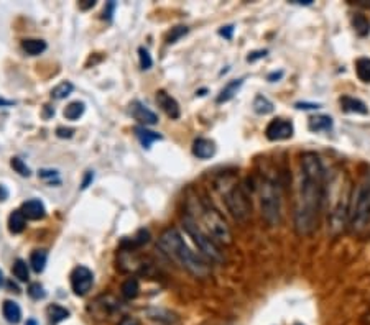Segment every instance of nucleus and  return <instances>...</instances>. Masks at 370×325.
<instances>
[{
	"instance_id": "1",
	"label": "nucleus",
	"mask_w": 370,
	"mask_h": 325,
	"mask_svg": "<svg viewBox=\"0 0 370 325\" xmlns=\"http://www.w3.org/2000/svg\"><path fill=\"white\" fill-rule=\"evenodd\" d=\"M326 170L321 158L311 151L303 153L295 202V228L298 235L308 237L318 228L326 194Z\"/></svg>"
},
{
	"instance_id": "2",
	"label": "nucleus",
	"mask_w": 370,
	"mask_h": 325,
	"mask_svg": "<svg viewBox=\"0 0 370 325\" xmlns=\"http://www.w3.org/2000/svg\"><path fill=\"white\" fill-rule=\"evenodd\" d=\"M158 248L163 252V255L175 261L176 265L183 268L187 273H191L196 278H206L209 274V268L202 258L191 250L185 242V238L176 228H166L158 237Z\"/></svg>"
},
{
	"instance_id": "3",
	"label": "nucleus",
	"mask_w": 370,
	"mask_h": 325,
	"mask_svg": "<svg viewBox=\"0 0 370 325\" xmlns=\"http://www.w3.org/2000/svg\"><path fill=\"white\" fill-rule=\"evenodd\" d=\"M351 181L344 171L334 172L333 179L326 181V194L324 199H329L328 222L329 230L334 237L339 235L347 225L349 220V206H351Z\"/></svg>"
},
{
	"instance_id": "4",
	"label": "nucleus",
	"mask_w": 370,
	"mask_h": 325,
	"mask_svg": "<svg viewBox=\"0 0 370 325\" xmlns=\"http://www.w3.org/2000/svg\"><path fill=\"white\" fill-rule=\"evenodd\" d=\"M370 223V172L352 189L347 225L354 233H362Z\"/></svg>"
},
{
	"instance_id": "5",
	"label": "nucleus",
	"mask_w": 370,
	"mask_h": 325,
	"mask_svg": "<svg viewBox=\"0 0 370 325\" xmlns=\"http://www.w3.org/2000/svg\"><path fill=\"white\" fill-rule=\"evenodd\" d=\"M192 215V214H191ZM195 217V215H192ZM197 223L202 227L207 235L214 240L217 245H231L232 243V232L229 225H227L224 217L217 212L212 204L200 199L197 201V217H195Z\"/></svg>"
},
{
	"instance_id": "6",
	"label": "nucleus",
	"mask_w": 370,
	"mask_h": 325,
	"mask_svg": "<svg viewBox=\"0 0 370 325\" xmlns=\"http://www.w3.org/2000/svg\"><path fill=\"white\" fill-rule=\"evenodd\" d=\"M258 197H260L262 217L268 225L277 227L282 222V194L280 187L268 177L258 182Z\"/></svg>"
},
{
	"instance_id": "7",
	"label": "nucleus",
	"mask_w": 370,
	"mask_h": 325,
	"mask_svg": "<svg viewBox=\"0 0 370 325\" xmlns=\"http://www.w3.org/2000/svg\"><path fill=\"white\" fill-rule=\"evenodd\" d=\"M183 227L187 235L192 238V242L196 243V247L200 248L202 255H204L207 260L211 261H224V255H222L221 247L212 240V238L207 235V233L202 230V227L197 223V220L191 214L183 215Z\"/></svg>"
},
{
	"instance_id": "8",
	"label": "nucleus",
	"mask_w": 370,
	"mask_h": 325,
	"mask_svg": "<svg viewBox=\"0 0 370 325\" xmlns=\"http://www.w3.org/2000/svg\"><path fill=\"white\" fill-rule=\"evenodd\" d=\"M222 196H224L227 211L231 212V215L234 217L236 222L245 223L250 218L252 202L244 186L236 182V184L227 187L226 192H222Z\"/></svg>"
},
{
	"instance_id": "9",
	"label": "nucleus",
	"mask_w": 370,
	"mask_h": 325,
	"mask_svg": "<svg viewBox=\"0 0 370 325\" xmlns=\"http://www.w3.org/2000/svg\"><path fill=\"white\" fill-rule=\"evenodd\" d=\"M94 284V274L89 268L86 266H78L74 268L73 273H71V289L76 296L83 297L88 294L91 289H93Z\"/></svg>"
},
{
	"instance_id": "10",
	"label": "nucleus",
	"mask_w": 370,
	"mask_h": 325,
	"mask_svg": "<svg viewBox=\"0 0 370 325\" xmlns=\"http://www.w3.org/2000/svg\"><path fill=\"white\" fill-rule=\"evenodd\" d=\"M295 134V126L287 119H273L265 129V136L270 141H283L291 138Z\"/></svg>"
},
{
	"instance_id": "11",
	"label": "nucleus",
	"mask_w": 370,
	"mask_h": 325,
	"mask_svg": "<svg viewBox=\"0 0 370 325\" xmlns=\"http://www.w3.org/2000/svg\"><path fill=\"white\" fill-rule=\"evenodd\" d=\"M130 115L134 119L141 124V126H149V125H156L158 124V115L155 114L154 110H150L146 105H144L139 100H134L129 107Z\"/></svg>"
},
{
	"instance_id": "12",
	"label": "nucleus",
	"mask_w": 370,
	"mask_h": 325,
	"mask_svg": "<svg viewBox=\"0 0 370 325\" xmlns=\"http://www.w3.org/2000/svg\"><path fill=\"white\" fill-rule=\"evenodd\" d=\"M156 102H158L161 110H163L171 120L180 119V115H181L180 104L176 102V99L171 98L166 90H158V93H156Z\"/></svg>"
},
{
	"instance_id": "13",
	"label": "nucleus",
	"mask_w": 370,
	"mask_h": 325,
	"mask_svg": "<svg viewBox=\"0 0 370 325\" xmlns=\"http://www.w3.org/2000/svg\"><path fill=\"white\" fill-rule=\"evenodd\" d=\"M22 214L25 215L27 220H42L47 215V209H45V204L40 199H30L27 202H23L22 206Z\"/></svg>"
},
{
	"instance_id": "14",
	"label": "nucleus",
	"mask_w": 370,
	"mask_h": 325,
	"mask_svg": "<svg viewBox=\"0 0 370 325\" xmlns=\"http://www.w3.org/2000/svg\"><path fill=\"white\" fill-rule=\"evenodd\" d=\"M216 143L209 138H197L192 143V155L200 160H209L216 155Z\"/></svg>"
},
{
	"instance_id": "15",
	"label": "nucleus",
	"mask_w": 370,
	"mask_h": 325,
	"mask_svg": "<svg viewBox=\"0 0 370 325\" xmlns=\"http://www.w3.org/2000/svg\"><path fill=\"white\" fill-rule=\"evenodd\" d=\"M242 85H244V78H239V79H232L227 83L224 88L221 89V93L217 94L216 98V102L217 104H226L229 102V100H232L237 95V93H239Z\"/></svg>"
},
{
	"instance_id": "16",
	"label": "nucleus",
	"mask_w": 370,
	"mask_h": 325,
	"mask_svg": "<svg viewBox=\"0 0 370 325\" xmlns=\"http://www.w3.org/2000/svg\"><path fill=\"white\" fill-rule=\"evenodd\" d=\"M339 104H341V109L344 112H347V114H361V115L369 114L367 105L364 104L361 99L351 98V95H342V98L339 99Z\"/></svg>"
},
{
	"instance_id": "17",
	"label": "nucleus",
	"mask_w": 370,
	"mask_h": 325,
	"mask_svg": "<svg viewBox=\"0 0 370 325\" xmlns=\"http://www.w3.org/2000/svg\"><path fill=\"white\" fill-rule=\"evenodd\" d=\"M333 119L329 115H314L308 120V129L309 131H313V134L333 130Z\"/></svg>"
},
{
	"instance_id": "18",
	"label": "nucleus",
	"mask_w": 370,
	"mask_h": 325,
	"mask_svg": "<svg viewBox=\"0 0 370 325\" xmlns=\"http://www.w3.org/2000/svg\"><path fill=\"white\" fill-rule=\"evenodd\" d=\"M2 316L8 324H20V321H22V309H20L17 302L5 301L2 304Z\"/></svg>"
},
{
	"instance_id": "19",
	"label": "nucleus",
	"mask_w": 370,
	"mask_h": 325,
	"mask_svg": "<svg viewBox=\"0 0 370 325\" xmlns=\"http://www.w3.org/2000/svg\"><path fill=\"white\" fill-rule=\"evenodd\" d=\"M134 134L137 138H139V141L141 143V146H144V148H150L151 143H154V141H158L163 138V136H161L160 134H156V131H151L146 129V126H135L134 129Z\"/></svg>"
},
{
	"instance_id": "20",
	"label": "nucleus",
	"mask_w": 370,
	"mask_h": 325,
	"mask_svg": "<svg viewBox=\"0 0 370 325\" xmlns=\"http://www.w3.org/2000/svg\"><path fill=\"white\" fill-rule=\"evenodd\" d=\"M25 227H27V218L22 214V211H13L12 214L8 217V230L10 233H13V235H18V233H22L25 230Z\"/></svg>"
},
{
	"instance_id": "21",
	"label": "nucleus",
	"mask_w": 370,
	"mask_h": 325,
	"mask_svg": "<svg viewBox=\"0 0 370 325\" xmlns=\"http://www.w3.org/2000/svg\"><path fill=\"white\" fill-rule=\"evenodd\" d=\"M252 107H253V112H255V114H258V115H268V114H272L273 110H275V105H273L272 100L265 98V95H262V94L255 95Z\"/></svg>"
},
{
	"instance_id": "22",
	"label": "nucleus",
	"mask_w": 370,
	"mask_h": 325,
	"mask_svg": "<svg viewBox=\"0 0 370 325\" xmlns=\"http://www.w3.org/2000/svg\"><path fill=\"white\" fill-rule=\"evenodd\" d=\"M22 48H23V52L30 54V56H38V54H42L48 47H47V43L43 42V40L28 38V40H23V42H22Z\"/></svg>"
},
{
	"instance_id": "23",
	"label": "nucleus",
	"mask_w": 370,
	"mask_h": 325,
	"mask_svg": "<svg viewBox=\"0 0 370 325\" xmlns=\"http://www.w3.org/2000/svg\"><path fill=\"white\" fill-rule=\"evenodd\" d=\"M48 261V252L47 250H35L32 255H30V266L35 273H43L45 266H47Z\"/></svg>"
},
{
	"instance_id": "24",
	"label": "nucleus",
	"mask_w": 370,
	"mask_h": 325,
	"mask_svg": "<svg viewBox=\"0 0 370 325\" xmlns=\"http://www.w3.org/2000/svg\"><path fill=\"white\" fill-rule=\"evenodd\" d=\"M120 292H122V296H124V299H127V301H132V299H135L140 292L139 279L134 278V276L127 279V281H124L122 288H120Z\"/></svg>"
},
{
	"instance_id": "25",
	"label": "nucleus",
	"mask_w": 370,
	"mask_h": 325,
	"mask_svg": "<svg viewBox=\"0 0 370 325\" xmlns=\"http://www.w3.org/2000/svg\"><path fill=\"white\" fill-rule=\"evenodd\" d=\"M47 314H48L50 321H52V324H54V325L66 321V319L71 316L68 309L63 307V306H59V304H52V306H48Z\"/></svg>"
},
{
	"instance_id": "26",
	"label": "nucleus",
	"mask_w": 370,
	"mask_h": 325,
	"mask_svg": "<svg viewBox=\"0 0 370 325\" xmlns=\"http://www.w3.org/2000/svg\"><path fill=\"white\" fill-rule=\"evenodd\" d=\"M86 110V105L84 102H79V100H76V102H71L68 107L64 109V119L66 120H79L81 117H83Z\"/></svg>"
},
{
	"instance_id": "27",
	"label": "nucleus",
	"mask_w": 370,
	"mask_h": 325,
	"mask_svg": "<svg viewBox=\"0 0 370 325\" xmlns=\"http://www.w3.org/2000/svg\"><path fill=\"white\" fill-rule=\"evenodd\" d=\"M356 74L362 83H370V58H359L356 61Z\"/></svg>"
},
{
	"instance_id": "28",
	"label": "nucleus",
	"mask_w": 370,
	"mask_h": 325,
	"mask_svg": "<svg viewBox=\"0 0 370 325\" xmlns=\"http://www.w3.org/2000/svg\"><path fill=\"white\" fill-rule=\"evenodd\" d=\"M12 273H13V276L17 278L20 283H27L28 279H30L28 265L22 260V258H18V260H15L13 268H12Z\"/></svg>"
},
{
	"instance_id": "29",
	"label": "nucleus",
	"mask_w": 370,
	"mask_h": 325,
	"mask_svg": "<svg viewBox=\"0 0 370 325\" xmlns=\"http://www.w3.org/2000/svg\"><path fill=\"white\" fill-rule=\"evenodd\" d=\"M352 25H354V30H356L357 35H361V37H366V35L370 33V22L366 18V15L362 13L354 15Z\"/></svg>"
},
{
	"instance_id": "30",
	"label": "nucleus",
	"mask_w": 370,
	"mask_h": 325,
	"mask_svg": "<svg viewBox=\"0 0 370 325\" xmlns=\"http://www.w3.org/2000/svg\"><path fill=\"white\" fill-rule=\"evenodd\" d=\"M73 90H74V85L71 84L69 81H64V83L58 84L57 88L52 90V98L57 99V100H62V99L68 98V95L73 93Z\"/></svg>"
},
{
	"instance_id": "31",
	"label": "nucleus",
	"mask_w": 370,
	"mask_h": 325,
	"mask_svg": "<svg viewBox=\"0 0 370 325\" xmlns=\"http://www.w3.org/2000/svg\"><path fill=\"white\" fill-rule=\"evenodd\" d=\"M10 166H12L13 171L18 172L20 176H23V177L32 176V171H30L27 162H25L22 158H18V156H13V158L10 160Z\"/></svg>"
},
{
	"instance_id": "32",
	"label": "nucleus",
	"mask_w": 370,
	"mask_h": 325,
	"mask_svg": "<svg viewBox=\"0 0 370 325\" xmlns=\"http://www.w3.org/2000/svg\"><path fill=\"white\" fill-rule=\"evenodd\" d=\"M28 296L35 299V301H40V299L47 297V291H45V288L40 283H33L28 288Z\"/></svg>"
},
{
	"instance_id": "33",
	"label": "nucleus",
	"mask_w": 370,
	"mask_h": 325,
	"mask_svg": "<svg viewBox=\"0 0 370 325\" xmlns=\"http://www.w3.org/2000/svg\"><path fill=\"white\" fill-rule=\"evenodd\" d=\"M187 32H190V28L183 27V25H181V27L171 28V33L168 35V40H166V42H168L170 45H173V43L178 42L180 38H183Z\"/></svg>"
},
{
	"instance_id": "34",
	"label": "nucleus",
	"mask_w": 370,
	"mask_h": 325,
	"mask_svg": "<svg viewBox=\"0 0 370 325\" xmlns=\"http://www.w3.org/2000/svg\"><path fill=\"white\" fill-rule=\"evenodd\" d=\"M139 59H140V68L144 71L150 69L151 66H154V59H151L149 49L139 48Z\"/></svg>"
},
{
	"instance_id": "35",
	"label": "nucleus",
	"mask_w": 370,
	"mask_h": 325,
	"mask_svg": "<svg viewBox=\"0 0 370 325\" xmlns=\"http://www.w3.org/2000/svg\"><path fill=\"white\" fill-rule=\"evenodd\" d=\"M38 176L45 181H53L54 177H58V171L57 170H42L38 172Z\"/></svg>"
},
{
	"instance_id": "36",
	"label": "nucleus",
	"mask_w": 370,
	"mask_h": 325,
	"mask_svg": "<svg viewBox=\"0 0 370 325\" xmlns=\"http://www.w3.org/2000/svg\"><path fill=\"white\" fill-rule=\"evenodd\" d=\"M267 53H268L267 49H258V52L248 53V56H247V61H248V63H253V61H257V59H260V58H265Z\"/></svg>"
},
{
	"instance_id": "37",
	"label": "nucleus",
	"mask_w": 370,
	"mask_h": 325,
	"mask_svg": "<svg viewBox=\"0 0 370 325\" xmlns=\"http://www.w3.org/2000/svg\"><path fill=\"white\" fill-rule=\"evenodd\" d=\"M232 33H234V25H227V27H222L219 30L221 37H224L227 40H232Z\"/></svg>"
},
{
	"instance_id": "38",
	"label": "nucleus",
	"mask_w": 370,
	"mask_h": 325,
	"mask_svg": "<svg viewBox=\"0 0 370 325\" xmlns=\"http://www.w3.org/2000/svg\"><path fill=\"white\" fill-rule=\"evenodd\" d=\"M74 134L73 129H64V126H59V129L57 130V135L59 136V138H71Z\"/></svg>"
},
{
	"instance_id": "39",
	"label": "nucleus",
	"mask_w": 370,
	"mask_h": 325,
	"mask_svg": "<svg viewBox=\"0 0 370 325\" xmlns=\"http://www.w3.org/2000/svg\"><path fill=\"white\" fill-rule=\"evenodd\" d=\"M295 107L300 109V110H316V109L321 107V105H319V104H308V102H298V104H295Z\"/></svg>"
},
{
	"instance_id": "40",
	"label": "nucleus",
	"mask_w": 370,
	"mask_h": 325,
	"mask_svg": "<svg viewBox=\"0 0 370 325\" xmlns=\"http://www.w3.org/2000/svg\"><path fill=\"white\" fill-rule=\"evenodd\" d=\"M117 325H141L139 319H135V317H130V316H125L120 319V322Z\"/></svg>"
},
{
	"instance_id": "41",
	"label": "nucleus",
	"mask_w": 370,
	"mask_h": 325,
	"mask_svg": "<svg viewBox=\"0 0 370 325\" xmlns=\"http://www.w3.org/2000/svg\"><path fill=\"white\" fill-rule=\"evenodd\" d=\"M93 179H94V172H93V171H88V172H86V177H84L83 184H81V189H88L91 182H93Z\"/></svg>"
},
{
	"instance_id": "42",
	"label": "nucleus",
	"mask_w": 370,
	"mask_h": 325,
	"mask_svg": "<svg viewBox=\"0 0 370 325\" xmlns=\"http://www.w3.org/2000/svg\"><path fill=\"white\" fill-rule=\"evenodd\" d=\"M94 5H96V0H83V2H79V8L89 10V8H93Z\"/></svg>"
},
{
	"instance_id": "43",
	"label": "nucleus",
	"mask_w": 370,
	"mask_h": 325,
	"mask_svg": "<svg viewBox=\"0 0 370 325\" xmlns=\"http://www.w3.org/2000/svg\"><path fill=\"white\" fill-rule=\"evenodd\" d=\"M114 8H115V4H114V2L108 4V7H105V10H104V18H105V15H108V18L112 17V12H114Z\"/></svg>"
},
{
	"instance_id": "44",
	"label": "nucleus",
	"mask_w": 370,
	"mask_h": 325,
	"mask_svg": "<svg viewBox=\"0 0 370 325\" xmlns=\"http://www.w3.org/2000/svg\"><path fill=\"white\" fill-rule=\"evenodd\" d=\"M282 76H283V71H278V73H272L270 76H268V81H270V83H275V81L282 79Z\"/></svg>"
},
{
	"instance_id": "45",
	"label": "nucleus",
	"mask_w": 370,
	"mask_h": 325,
	"mask_svg": "<svg viewBox=\"0 0 370 325\" xmlns=\"http://www.w3.org/2000/svg\"><path fill=\"white\" fill-rule=\"evenodd\" d=\"M8 197V191H7V187L0 184V201H5Z\"/></svg>"
},
{
	"instance_id": "46",
	"label": "nucleus",
	"mask_w": 370,
	"mask_h": 325,
	"mask_svg": "<svg viewBox=\"0 0 370 325\" xmlns=\"http://www.w3.org/2000/svg\"><path fill=\"white\" fill-rule=\"evenodd\" d=\"M293 4H298V5H311L313 0H293Z\"/></svg>"
},
{
	"instance_id": "47",
	"label": "nucleus",
	"mask_w": 370,
	"mask_h": 325,
	"mask_svg": "<svg viewBox=\"0 0 370 325\" xmlns=\"http://www.w3.org/2000/svg\"><path fill=\"white\" fill-rule=\"evenodd\" d=\"M364 325H370V312L367 314L366 317H364Z\"/></svg>"
},
{
	"instance_id": "48",
	"label": "nucleus",
	"mask_w": 370,
	"mask_h": 325,
	"mask_svg": "<svg viewBox=\"0 0 370 325\" xmlns=\"http://www.w3.org/2000/svg\"><path fill=\"white\" fill-rule=\"evenodd\" d=\"M13 102H5L4 99H0V105H12Z\"/></svg>"
},
{
	"instance_id": "49",
	"label": "nucleus",
	"mask_w": 370,
	"mask_h": 325,
	"mask_svg": "<svg viewBox=\"0 0 370 325\" xmlns=\"http://www.w3.org/2000/svg\"><path fill=\"white\" fill-rule=\"evenodd\" d=\"M27 325H38L37 321H33V319H30V321H27Z\"/></svg>"
},
{
	"instance_id": "50",
	"label": "nucleus",
	"mask_w": 370,
	"mask_h": 325,
	"mask_svg": "<svg viewBox=\"0 0 370 325\" xmlns=\"http://www.w3.org/2000/svg\"><path fill=\"white\" fill-rule=\"evenodd\" d=\"M2 284H4V273L0 270V286H2Z\"/></svg>"
}]
</instances>
